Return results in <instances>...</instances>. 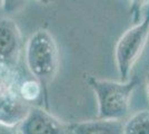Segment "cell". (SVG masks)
Wrapping results in <instances>:
<instances>
[{
	"instance_id": "obj_1",
	"label": "cell",
	"mask_w": 149,
	"mask_h": 134,
	"mask_svg": "<svg viewBox=\"0 0 149 134\" xmlns=\"http://www.w3.org/2000/svg\"><path fill=\"white\" fill-rule=\"evenodd\" d=\"M85 79L96 95L99 119L123 120L128 114L130 97L138 83L136 77L117 82L86 74Z\"/></svg>"
},
{
	"instance_id": "obj_2",
	"label": "cell",
	"mask_w": 149,
	"mask_h": 134,
	"mask_svg": "<svg viewBox=\"0 0 149 134\" xmlns=\"http://www.w3.org/2000/svg\"><path fill=\"white\" fill-rule=\"evenodd\" d=\"M26 63L33 78L44 91L51 84L59 68V51L54 36L47 29H38L26 45Z\"/></svg>"
},
{
	"instance_id": "obj_3",
	"label": "cell",
	"mask_w": 149,
	"mask_h": 134,
	"mask_svg": "<svg viewBox=\"0 0 149 134\" xmlns=\"http://www.w3.org/2000/svg\"><path fill=\"white\" fill-rule=\"evenodd\" d=\"M149 38V11L143 20L120 36L115 47V60L120 81L130 78L131 69L141 56Z\"/></svg>"
},
{
	"instance_id": "obj_4",
	"label": "cell",
	"mask_w": 149,
	"mask_h": 134,
	"mask_svg": "<svg viewBox=\"0 0 149 134\" xmlns=\"http://www.w3.org/2000/svg\"><path fill=\"white\" fill-rule=\"evenodd\" d=\"M20 75L17 68L0 65V122L19 125L29 113L31 106L19 94Z\"/></svg>"
},
{
	"instance_id": "obj_5",
	"label": "cell",
	"mask_w": 149,
	"mask_h": 134,
	"mask_svg": "<svg viewBox=\"0 0 149 134\" xmlns=\"http://www.w3.org/2000/svg\"><path fill=\"white\" fill-rule=\"evenodd\" d=\"M22 34L10 17L0 18V65L17 68L22 51Z\"/></svg>"
},
{
	"instance_id": "obj_6",
	"label": "cell",
	"mask_w": 149,
	"mask_h": 134,
	"mask_svg": "<svg viewBox=\"0 0 149 134\" xmlns=\"http://www.w3.org/2000/svg\"><path fill=\"white\" fill-rule=\"evenodd\" d=\"M19 134H71L69 124L39 106H31L19 124Z\"/></svg>"
},
{
	"instance_id": "obj_7",
	"label": "cell",
	"mask_w": 149,
	"mask_h": 134,
	"mask_svg": "<svg viewBox=\"0 0 149 134\" xmlns=\"http://www.w3.org/2000/svg\"><path fill=\"white\" fill-rule=\"evenodd\" d=\"M71 134H124L121 120L97 119L69 124Z\"/></svg>"
},
{
	"instance_id": "obj_8",
	"label": "cell",
	"mask_w": 149,
	"mask_h": 134,
	"mask_svg": "<svg viewBox=\"0 0 149 134\" xmlns=\"http://www.w3.org/2000/svg\"><path fill=\"white\" fill-rule=\"evenodd\" d=\"M124 134H149V111L137 112L124 124Z\"/></svg>"
},
{
	"instance_id": "obj_9",
	"label": "cell",
	"mask_w": 149,
	"mask_h": 134,
	"mask_svg": "<svg viewBox=\"0 0 149 134\" xmlns=\"http://www.w3.org/2000/svg\"><path fill=\"white\" fill-rule=\"evenodd\" d=\"M44 87L40 84L39 81L36 78H30V79H25L22 81L19 87V94L22 97V100H25L27 103H29L32 105L35 102H37L38 100L42 96L44 93Z\"/></svg>"
},
{
	"instance_id": "obj_10",
	"label": "cell",
	"mask_w": 149,
	"mask_h": 134,
	"mask_svg": "<svg viewBox=\"0 0 149 134\" xmlns=\"http://www.w3.org/2000/svg\"><path fill=\"white\" fill-rule=\"evenodd\" d=\"M149 2V0H130V16L135 24L140 21V13L143 8Z\"/></svg>"
},
{
	"instance_id": "obj_11",
	"label": "cell",
	"mask_w": 149,
	"mask_h": 134,
	"mask_svg": "<svg viewBox=\"0 0 149 134\" xmlns=\"http://www.w3.org/2000/svg\"><path fill=\"white\" fill-rule=\"evenodd\" d=\"M2 8L7 13H15L22 10L27 0H2Z\"/></svg>"
},
{
	"instance_id": "obj_12",
	"label": "cell",
	"mask_w": 149,
	"mask_h": 134,
	"mask_svg": "<svg viewBox=\"0 0 149 134\" xmlns=\"http://www.w3.org/2000/svg\"><path fill=\"white\" fill-rule=\"evenodd\" d=\"M0 134H19V125H9L0 122Z\"/></svg>"
},
{
	"instance_id": "obj_13",
	"label": "cell",
	"mask_w": 149,
	"mask_h": 134,
	"mask_svg": "<svg viewBox=\"0 0 149 134\" xmlns=\"http://www.w3.org/2000/svg\"><path fill=\"white\" fill-rule=\"evenodd\" d=\"M146 88H147V95H148V98H149V73L147 74V76H146Z\"/></svg>"
},
{
	"instance_id": "obj_14",
	"label": "cell",
	"mask_w": 149,
	"mask_h": 134,
	"mask_svg": "<svg viewBox=\"0 0 149 134\" xmlns=\"http://www.w3.org/2000/svg\"><path fill=\"white\" fill-rule=\"evenodd\" d=\"M39 2H41V4H44V5H49V4H51L54 0H38Z\"/></svg>"
},
{
	"instance_id": "obj_15",
	"label": "cell",
	"mask_w": 149,
	"mask_h": 134,
	"mask_svg": "<svg viewBox=\"0 0 149 134\" xmlns=\"http://www.w3.org/2000/svg\"><path fill=\"white\" fill-rule=\"evenodd\" d=\"M2 4H3V1H2V0H0V8L2 7Z\"/></svg>"
}]
</instances>
